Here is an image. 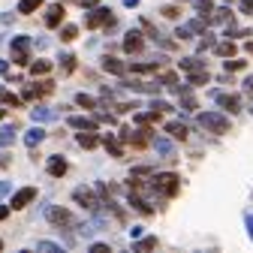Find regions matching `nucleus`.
Returning a JSON list of instances; mask_svg holds the SVG:
<instances>
[{
    "mask_svg": "<svg viewBox=\"0 0 253 253\" xmlns=\"http://www.w3.org/2000/svg\"><path fill=\"white\" fill-rule=\"evenodd\" d=\"M151 190L163 199H172L181 190V178L175 172H157V175H151Z\"/></svg>",
    "mask_w": 253,
    "mask_h": 253,
    "instance_id": "1",
    "label": "nucleus"
},
{
    "mask_svg": "<svg viewBox=\"0 0 253 253\" xmlns=\"http://www.w3.org/2000/svg\"><path fill=\"white\" fill-rule=\"evenodd\" d=\"M196 124L202 126L205 133H214V136L229 133V115L226 112H199L196 115Z\"/></svg>",
    "mask_w": 253,
    "mask_h": 253,
    "instance_id": "2",
    "label": "nucleus"
},
{
    "mask_svg": "<svg viewBox=\"0 0 253 253\" xmlns=\"http://www.w3.org/2000/svg\"><path fill=\"white\" fill-rule=\"evenodd\" d=\"M30 48H34V40H30V37H12L9 60L18 63V67H27V63H30Z\"/></svg>",
    "mask_w": 253,
    "mask_h": 253,
    "instance_id": "3",
    "label": "nucleus"
},
{
    "mask_svg": "<svg viewBox=\"0 0 253 253\" xmlns=\"http://www.w3.org/2000/svg\"><path fill=\"white\" fill-rule=\"evenodd\" d=\"M73 202H76V205H82V208H84V211H90V214L103 211V202H100V196L93 193L90 187H84V184L73 190Z\"/></svg>",
    "mask_w": 253,
    "mask_h": 253,
    "instance_id": "4",
    "label": "nucleus"
},
{
    "mask_svg": "<svg viewBox=\"0 0 253 253\" xmlns=\"http://www.w3.org/2000/svg\"><path fill=\"white\" fill-rule=\"evenodd\" d=\"M42 214H45V220L51 226H57V229H70L73 223H76V217L67 211V208H60V205H45L42 208Z\"/></svg>",
    "mask_w": 253,
    "mask_h": 253,
    "instance_id": "5",
    "label": "nucleus"
},
{
    "mask_svg": "<svg viewBox=\"0 0 253 253\" xmlns=\"http://www.w3.org/2000/svg\"><path fill=\"white\" fill-rule=\"evenodd\" d=\"M115 24V18H112V9L109 6H93L90 9V15L84 18V27H90V30H97V27H112Z\"/></svg>",
    "mask_w": 253,
    "mask_h": 253,
    "instance_id": "6",
    "label": "nucleus"
},
{
    "mask_svg": "<svg viewBox=\"0 0 253 253\" xmlns=\"http://www.w3.org/2000/svg\"><path fill=\"white\" fill-rule=\"evenodd\" d=\"M211 97L217 100V106H220V109H223V112H229V115L241 112V97H238V93H220V90H214Z\"/></svg>",
    "mask_w": 253,
    "mask_h": 253,
    "instance_id": "7",
    "label": "nucleus"
},
{
    "mask_svg": "<svg viewBox=\"0 0 253 253\" xmlns=\"http://www.w3.org/2000/svg\"><path fill=\"white\" fill-rule=\"evenodd\" d=\"M37 199V187H21V190H15V193H12V211H21V208H27L30 202H34Z\"/></svg>",
    "mask_w": 253,
    "mask_h": 253,
    "instance_id": "8",
    "label": "nucleus"
},
{
    "mask_svg": "<svg viewBox=\"0 0 253 253\" xmlns=\"http://www.w3.org/2000/svg\"><path fill=\"white\" fill-rule=\"evenodd\" d=\"M151 145H154V151H157V157H163V160H175V142L172 139H166V136H154L151 139Z\"/></svg>",
    "mask_w": 253,
    "mask_h": 253,
    "instance_id": "9",
    "label": "nucleus"
},
{
    "mask_svg": "<svg viewBox=\"0 0 253 253\" xmlns=\"http://www.w3.org/2000/svg\"><path fill=\"white\" fill-rule=\"evenodd\" d=\"M145 48V37H142V30H130V34L124 37V51L126 54H139Z\"/></svg>",
    "mask_w": 253,
    "mask_h": 253,
    "instance_id": "10",
    "label": "nucleus"
},
{
    "mask_svg": "<svg viewBox=\"0 0 253 253\" xmlns=\"http://www.w3.org/2000/svg\"><path fill=\"white\" fill-rule=\"evenodd\" d=\"M67 126H73V130H97L100 121L97 118H87V115H70L67 118Z\"/></svg>",
    "mask_w": 253,
    "mask_h": 253,
    "instance_id": "11",
    "label": "nucleus"
},
{
    "mask_svg": "<svg viewBox=\"0 0 253 253\" xmlns=\"http://www.w3.org/2000/svg\"><path fill=\"white\" fill-rule=\"evenodd\" d=\"M63 15H67V9H63V3H51L45 9V27H60Z\"/></svg>",
    "mask_w": 253,
    "mask_h": 253,
    "instance_id": "12",
    "label": "nucleus"
},
{
    "mask_svg": "<svg viewBox=\"0 0 253 253\" xmlns=\"http://www.w3.org/2000/svg\"><path fill=\"white\" fill-rule=\"evenodd\" d=\"M124 87H130V90H136V93H154V97H157V90H160L163 84L160 82H139V79H133V82H124Z\"/></svg>",
    "mask_w": 253,
    "mask_h": 253,
    "instance_id": "13",
    "label": "nucleus"
},
{
    "mask_svg": "<svg viewBox=\"0 0 253 253\" xmlns=\"http://www.w3.org/2000/svg\"><path fill=\"white\" fill-rule=\"evenodd\" d=\"M45 136H48V133L42 130V126H40V124H34V126H30V130L24 133V145H27V148H37L40 142H45Z\"/></svg>",
    "mask_w": 253,
    "mask_h": 253,
    "instance_id": "14",
    "label": "nucleus"
},
{
    "mask_svg": "<svg viewBox=\"0 0 253 253\" xmlns=\"http://www.w3.org/2000/svg\"><path fill=\"white\" fill-rule=\"evenodd\" d=\"M45 169H48V175H51V178H63L70 166H67V160H63V157H48Z\"/></svg>",
    "mask_w": 253,
    "mask_h": 253,
    "instance_id": "15",
    "label": "nucleus"
},
{
    "mask_svg": "<svg viewBox=\"0 0 253 253\" xmlns=\"http://www.w3.org/2000/svg\"><path fill=\"white\" fill-rule=\"evenodd\" d=\"M103 70L112 73V76H126V63L118 60V57H112V54H106V57H103Z\"/></svg>",
    "mask_w": 253,
    "mask_h": 253,
    "instance_id": "16",
    "label": "nucleus"
},
{
    "mask_svg": "<svg viewBox=\"0 0 253 253\" xmlns=\"http://www.w3.org/2000/svg\"><path fill=\"white\" fill-rule=\"evenodd\" d=\"M30 118H34V124H48L57 118L54 109H45V106H37V109H30Z\"/></svg>",
    "mask_w": 253,
    "mask_h": 253,
    "instance_id": "17",
    "label": "nucleus"
},
{
    "mask_svg": "<svg viewBox=\"0 0 253 253\" xmlns=\"http://www.w3.org/2000/svg\"><path fill=\"white\" fill-rule=\"evenodd\" d=\"M15 136H18V126L15 124H3L0 126V148H9L15 142Z\"/></svg>",
    "mask_w": 253,
    "mask_h": 253,
    "instance_id": "18",
    "label": "nucleus"
},
{
    "mask_svg": "<svg viewBox=\"0 0 253 253\" xmlns=\"http://www.w3.org/2000/svg\"><path fill=\"white\" fill-rule=\"evenodd\" d=\"M166 133H169L172 139H181V142L190 136V130H187V124H184V121H169V124H166Z\"/></svg>",
    "mask_w": 253,
    "mask_h": 253,
    "instance_id": "19",
    "label": "nucleus"
},
{
    "mask_svg": "<svg viewBox=\"0 0 253 253\" xmlns=\"http://www.w3.org/2000/svg\"><path fill=\"white\" fill-rule=\"evenodd\" d=\"M208 21H211V24H229V21H232V9H229V6L211 9V12H208Z\"/></svg>",
    "mask_w": 253,
    "mask_h": 253,
    "instance_id": "20",
    "label": "nucleus"
},
{
    "mask_svg": "<svg viewBox=\"0 0 253 253\" xmlns=\"http://www.w3.org/2000/svg\"><path fill=\"white\" fill-rule=\"evenodd\" d=\"M211 82V73L208 70H193V73H187V84L190 87H202V84H208Z\"/></svg>",
    "mask_w": 253,
    "mask_h": 253,
    "instance_id": "21",
    "label": "nucleus"
},
{
    "mask_svg": "<svg viewBox=\"0 0 253 253\" xmlns=\"http://www.w3.org/2000/svg\"><path fill=\"white\" fill-rule=\"evenodd\" d=\"M160 115H163V112H154V109H151V112H136V115H133V124H139V126H151V124L160 121Z\"/></svg>",
    "mask_w": 253,
    "mask_h": 253,
    "instance_id": "22",
    "label": "nucleus"
},
{
    "mask_svg": "<svg viewBox=\"0 0 253 253\" xmlns=\"http://www.w3.org/2000/svg\"><path fill=\"white\" fill-rule=\"evenodd\" d=\"M214 51H217L220 57H235V54H238V45H235V42L226 37L223 42H214Z\"/></svg>",
    "mask_w": 253,
    "mask_h": 253,
    "instance_id": "23",
    "label": "nucleus"
},
{
    "mask_svg": "<svg viewBox=\"0 0 253 253\" xmlns=\"http://www.w3.org/2000/svg\"><path fill=\"white\" fill-rule=\"evenodd\" d=\"M178 67H181L184 73H193V70H205V60H199L196 54H190V57H181V60H178Z\"/></svg>",
    "mask_w": 253,
    "mask_h": 253,
    "instance_id": "24",
    "label": "nucleus"
},
{
    "mask_svg": "<svg viewBox=\"0 0 253 253\" xmlns=\"http://www.w3.org/2000/svg\"><path fill=\"white\" fill-rule=\"evenodd\" d=\"M157 67H160V60H139V63H130L126 70H133V73H157Z\"/></svg>",
    "mask_w": 253,
    "mask_h": 253,
    "instance_id": "25",
    "label": "nucleus"
},
{
    "mask_svg": "<svg viewBox=\"0 0 253 253\" xmlns=\"http://www.w3.org/2000/svg\"><path fill=\"white\" fill-rule=\"evenodd\" d=\"M100 142H103V145H106V151H109V154H112V157H118V160H121V157H124V148H121V142H118V139H115V136H103V139H100Z\"/></svg>",
    "mask_w": 253,
    "mask_h": 253,
    "instance_id": "26",
    "label": "nucleus"
},
{
    "mask_svg": "<svg viewBox=\"0 0 253 253\" xmlns=\"http://www.w3.org/2000/svg\"><path fill=\"white\" fill-rule=\"evenodd\" d=\"M42 3H45V0H18V12L21 15H34Z\"/></svg>",
    "mask_w": 253,
    "mask_h": 253,
    "instance_id": "27",
    "label": "nucleus"
},
{
    "mask_svg": "<svg viewBox=\"0 0 253 253\" xmlns=\"http://www.w3.org/2000/svg\"><path fill=\"white\" fill-rule=\"evenodd\" d=\"M57 60H60L57 67H60V73H63V76H70V73H76V54H60Z\"/></svg>",
    "mask_w": 253,
    "mask_h": 253,
    "instance_id": "28",
    "label": "nucleus"
},
{
    "mask_svg": "<svg viewBox=\"0 0 253 253\" xmlns=\"http://www.w3.org/2000/svg\"><path fill=\"white\" fill-rule=\"evenodd\" d=\"M51 73V60H34V63H30V76H48Z\"/></svg>",
    "mask_w": 253,
    "mask_h": 253,
    "instance_id": "29",
    "label": "nucleus"
},
{
    "mask_svg": "<svg viewBox=\"0 0 253 253\" xmlns=\"http://www.w3.org/2000/svg\"><path fill=\"white\" fill-rule=\"evenodd\" d=\"M154 247H157V238H154V235H142V238H136V244H133V250H139V253L154 250Z\"/></svg>",
    "mask_w": 253,
    "mask_h": 253,
    "instance_id": "30",
    "label": "nucleus"
},
{
    "mask_svg": "<svg viewBox=\"0 0 253 253\" xmlns=\"http://www.w3.org/2000/svg\"><path fill=\"white\" fill-rule=\"evenodd\" d=\"M0 103L18 109V106H21V97H15V93H12V90H6V87H0Z\"/></svg>",
    "mask_w": 253,
    "mask_h": 253,
    "instance_id": "31",
    "label": "nucleus"
},
{
    "mask_svg": "<svg viewBox=\"0 0 253 253\" xmlns=\"http://www.w3.org/2000/svg\"><path fill=\"white\" fill-rule=\"evenodd\" d=\"M76 106H82V109H100V103L93 100L90 93H84V90H82V93H76Z\"/></svg>",
    "mask_w": 253,
    "mask_h": 253,
    "instance_id": "32",
    "label": "nucleus"
},
{
    "mask_svg": "<svg viewBox=\"0 0 253 253\" xmlns=\"http://www.w3.org/2000/svg\"><path fill=\"white\" fill-rule=\"evenodd\" d=\"M160 84H163V87H169L172 93H178V87H181V82H178V76H175V73H163V76H160Z\"/></svg>",
    "mask_w": 253,
    "mask_h": 253,
    "instance_id": "33",
    "label": "nucleus"
},
{
    "mask_svg": "<svg viewBox=\"0 0 253 253\" xmlns=\"http://www.w3.org/2000/svg\"><path fill=\"white\" fill-rule=\"evenodd\" d=\"M76 37H79V27H76V24H63V27H60V40H63V42H73Z\"/></svg>",
    "mask_w": 253,
    "mask_h": 253,
    "instance_id": "34",
    "label": "nucleus"
},
{
    "mask_svg": "<svg viewBox=\"0 0 253 253\" xmlns=\"http://www.w3.org/2000/svg\"><path fill=\"white\" fill-rule=\"evenodd\" d=\"M199 37H202V40H199V54H205L208 48H214V42H217L214 34H208V30H205V34H199Z\"/></svg>",
    "mask_w": 253,
    "mask_h": 253,
    "instance_id": "35",
    "label": "nucleus"
},
{
    "mask_svg": "<svg viewBox=\"0 0 253 253\" xmlns=\"http://www.w3.org/2000/svg\"><path fill=\"white\" fill-rule=\"evenodd\" d=\"M187 27L193 30V34H205V30H208V21H205V18H193V21H187Z\"/></svg>",
    "mask_w": 253,
    "mask_h": 253,
    "instance_id": "36",
    "label": "nucleus"
},
{
    "mask_svg": "<svg viewBox=\"0 0 253 253\" xmlns=\"http://www.w3.org/2000/svg\"><path fill=\"white\" fill-rule=\"evenodd\" d=\"M37 250H42V253H60L63 247L54 244V241H37Z\"/></svg>",
    "mask_w": 253,
    "mask_h": 253,
    "instance_id": "37",
    "label": "nucleus"
},
{
    "mask_svg": "<svg viewBox=\"0 0 253 253\" xmlns=\"http://www.w3.org/2000/svg\"><path fill=\"white\" fill-rule=\"evenodd\" d=\"M223 63H226V73H235V70H244V63H247V60H235V57H226Z\"/></svg>",
    "mask_w": 253,
    "mask_h": 253,
    "instance_id": "38",
    "label": "nucleus"
},
{
    "mask_svg": "<svg viewBox=\"0 0 253 253\" xmlns=\"http://www.w3.org/2000/svg\"><path fill=\"white\" fill-rule=\"evenodd\" d=\"M211 9H214V3H211V0H196V12H199L202 18H205Z\"/></svg>",
    "mask_w": 253,
    "mask_h": 253,
    "instance_id": "39",
    "label": "nucleus"
},
{
    "mask_svg": "<svg viewBox=\"0 0 253 253\" xmlns=\"http://www.w3.org/2000/svg\"><path fill=\"white\" fill-rule=\"evenodd\" d=\"M175 37H178V40H181V42H187V40H193V30H190V27H187V24H181V27H178V30H175Z\"/></svg>",
    "mask_w": 253,
    "mask_h": 253,
    "instance_id": "40",
    "label": "nucleus"
},
{
    "mask_svg": "<svg viewBox=\"0 0 253 253\" xmlns=\"http://www.w3.org/2000/svg\"><path fill=\"white\" fill-rule=\"evenodd\" d=\"M151 109H154V112H172V106H169L166 100H157V97L151 100Z\"/></svg>",
    "mask_w": 253,
    "mask_h": 253,
    "instance_id": "41",
    "label": "nucleus"
},
{
    "mask_svg": "<svg viewBox=\"0 0 253 253\" xmlns=\"http://www.w3.org/2000/svg\"><path fill=\"white\" fill-rule=\"evenodd\" d=\"M160 12H163V15H166V18H178V15H181V9H178V6H175V3H166V6H163V9H160Z\"/></svg>",
    "mask_w": 253,
    "mask_h": 253,
    "instance_id": "42",
    "label": "nucleus"
},
{
    "mask_svg": "<svg viewBox=\"0 0 253 253\" xmlns=\"http://www.w3.org/2000/svg\"><path fill=\"white\" fill-rule=\"evenodd\" d=\"M54 90V84L45 79V82H37V97H40V93H51Z\"/></svg>",
    "mask_w": 253,
    "mask_h": 253,
    "instance_id": "43",
    "label": "nucleus"
},
{
    "mask_svg": "<svg viewBox=\"0 0 253 253\" xmlns=\"http://www.w3.org/2000/svg\"><path fill=\"white\" fill-rule=\"evenodd\" d=\"M235 3H238V9L244 15H253V0H235Z\"/></svg>",
    "mask_w": 253,
    "mask_h": 253,
    "instance_id": "44",
    "label": "nucleus"
},
{
    "mask_svg": "<svg viewBox=\"0 0 253 253\" xmlns=\"http://www.w3.org/2000/svg\"><path fill=\"white\" fill-rule=\"evenodd\" d=\"M87 250H90V253H109V244H103V241H93Z\"/></svg>",
    "mask_w": 253,
    "mask_h": 253,
    "instance_id": "45",
    "label": "nucleus"
},
{
    "mask_svg": "<svg viewBox=\"0 0 253 253\" xmlns=\"http://www.w3.org/2000/svg\"><path fill=\"white\" fill-rule=\"evenodd\" d=\"M241 84H244V93H250V97H253V76H247Z\"/></svg>",
    "mask_w": 253,
    "mask_h": 253,
    "instance_id": "46",
    "label": "nucleus"
},
{
    "mask_svg": "<svg viewBox=\"0 0 253 253\" xmlns=\"http://www.w3.org/2000/svg\"><path fill=\"white\" fill-rule=\"evenodd\" d=\"M142 235H145V226H133V229H130V238H133V241L142 238Z\"/></svg>",
    "mask_w": 253,
    "mask_h": 253,
    "instance_id": "47",
    "label": "nucleus"
},
{
    "mask_svg": "<svg viewBox=\"0 0 253 253\" xmlns=\"http://www.w3.org/2000/svg\"><path fill=\"white\" fill-rule=\"evenodd\" d=\"M9 190H12V184H9V181H0V199H3Z\"/></svg>",
    "mask_w": 253,
    "mask_h": 253,
    "instance_id": "48",
    "label": "nucleus"
},
{
    "mask_svg": "<svg viewBox=\"0 0 253 253\" xmlns=\"http://www.w3.org/2000/svg\"><path fill=\"white\" fill-rule=\"evenodd\" d=\"M244 226H247V235L253 238V214H247V217H244Z\"/></svg>",
    "mask_w": 253,
    "mask_h": 253,
    "instance_id": "49",
    "label": "nucleus"
},
{
    "mask_svg": "<svg viewBox=\"0 0 253 253\" xmlns=\"http://www.w3.org/2000/svg\"><path fill=\"white\" fill-rule=\"evenodd\" d=\"M79 3H82V9H93V6L100 3V0H79Z\"/></svg>",
    "mask_w": 253,
    "mask_h": 253,
    "instance_id": "50",
    "label": "nucleus"
},
{
    "mask_svg": "<svg viewBox=\"0 0 253 253\" xmlns=\"http://www.w3.org/2000/svg\"><path fill=\"white\" fill-rule=\"evenodd\" d=\"M0 166H3V169L9 166V154H6V151H0Z\"/></svg>",
    "mask_w": 253,
    "mask_h": 253,
    "instance_id": "51",
    "label": "nucleus"
},
{
    "mask_svg": "<svg viewBox=\"0 0 253 253\" xmlns=\"http://www.w3.org/2000/svg\"><path fill=\"white\" fill-rule=\"evenodd\" d=\"M9 217V205H0V220H6Z\"/></svg>",
    "mask_w": 253,
    "mask_h": 253,
    "instance_id": "52",
    "label": "nucleus"
},
{
    "mask_svg": "<svg viewBox=\"0 0 253 253\" xmlns=\"http://www.w3.org/2000/svg\"><path fill=\"white\" fill-rule=\"evenodd\" d=\"M6 67H9V60H0V76L6 73Z\"/></svg>",
    "mask_w": 253,
    "mask_h": 253,
    "instance_id": "53",
    "label": "nucleus"
},
{
    "mask_svg": "<svg viewBox=\"0 0 253 253\" xmlns=\"http://www.w3.org/2000/svg\"><path fill=\"white\" fill-rule=\"evenodd\" d=\"M124 6H130V9H133V6H139V0H124Z\"/></svg>",
    "mask_w": 253,
    "mask_h": 253,
    "instance_id": "54",
    "label": "nucleus"
},
{
    "mask_svg": "<svg viewBox=\"0 0 253 253\" xmlns=\"http://www.w3.org/2000/svg\"><path fill=\"white\" fill-rule=\"evenodd\" d=\"M244 51H247V54H253V42H244Z\"/></svg>",
    "mask_w": 253,
    "mask_h": 253,
    "instance_id": "55",
    "label": "nucleus"
},
{
    "mask_svg": "<svg viewBox=\"0 0 253 253\" xmlns=\"http://www.w3.org/2000/svg\"><path fill=\"white\" fill-rule=\"evenodd\" d=\"M247 112H250V115H253V97H250V106H247Z\"/></svg>",
    "mask_w": 253,
    "mask_h": 253,
    "instance_id": "56",
    "label": "nucleus"
},
{
    "mask_svg": "<svg viewBox=\"0 0 253 253\" xmlns=\"http://www.w3.org/2000/svg\"><path fill=\"white\" fill-rule=\"evenodd\" d=\"M223 3H226V6H232V3H235V0H223Z\"/></svg>",
    "mask_w": 253,
    "mask_h": 253,
    "instance_id": "57",
    "label": "nucleus"
},
{
    "mask_svg": "<svg viewBox=\"0 0 253 253\" xmlns=\"http://www.w3.org/2000/svg\"><path fill=\"white\" fill-rule=\"evenodd\" d=\"M0 121H3V109H0Z\"/></svg>",
    "mask_w": 253,
    "mask_h": 253,
    "instance_id": "58",
    "label": "nucleus"
},
{
    "mask_svg": "<svg viewBox=\"0 0 253 253\" xmlns=\"http://www.w3.org/2000/svg\"><path fill=\"white\" fill-rule=\"evenodd\" d=\"M0 250H3V241H0Z\"/></svg>",
    "mask_w": 253,
    "mask_h": 253,
    "instance_id": "59",
    "label": "nucleus"
}]
</instances>
